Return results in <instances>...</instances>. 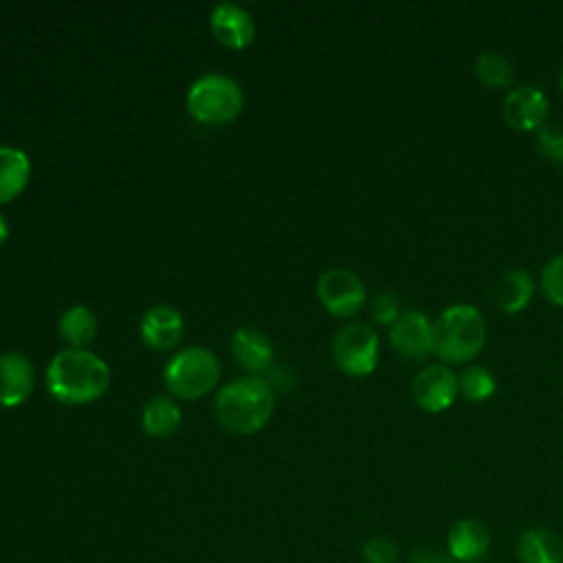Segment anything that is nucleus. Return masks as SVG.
Listing matches in <instances>:
<instances>
[{"mask_svg":"<svg viewBox=\"0 0 563 563\" xmlns=\"http://www.w3.org/2000/svg\"><path fill=\"white\" fill-rule=\"evenodd\" d=\"M110 369L106 361L88 350L66 347L53 356L46 369L51 396L64 405H84L106 394Z\"/></svg>","mask_w":563,"mask_h":563,"instance_id":"obj_1","label":"nucleus"},{"mask_svg":"<svg viewBox=\"0 0 563 563\" xmlns=\"http://www.w3.org/2000/svg\"><path fill=\"white\" fill-rule=\"evenodd\" d=\"M275 409V389L262 376H242L224 385L213 402L216 420L233 433H255Z\"/></svg>","mask_w":563,"mask_h":563,"instance_id":"obj_2","label":"nucleus"},{"mask_svg":"<svg viewBox=\"0 0 563 563\" xmlns=\"http://www.w3.org/2000/svg\"><path fill=\"white\" fill-rule=\"evenodd\" d=\"M486 343V319L471 303H453L433 321V354L444 363H468Z\"/></svg>","mask_w":563,"mask_h":563,"instance_id":"obj_3","label":"nucleus"},{"mask_svg":"<svg viewBox=\"0 0 563 563\" xmlns=\"http://www.w3.org/2000/svg\"><path fill=\"white\" fill-rule=\"evenodd\" d=\"M242 106L244 92L240 84L220 73L198 77L187 92L189 114L207 125H218L235 119L242 112Z\"/></svg>","mask_w":563,"mask_h":563,"instance_id":"obj_4","label":"nucleus"},{"mask_svg":"<svg viewBox=\"0 0 563 563\" xmlns=\"http://www.w3.org/2000/svg\"><path fill=\"white\" fill-rule=\"evenodd\" d=\"M167 389L180 398H200L220 380V361L205 347H185L174 354L163 372Z\"/></svg>","mask_w":563,"mask_h":563,"instance_id":"obj_5","label":"nucleus"},{"mask_svg":"<svg viewBox=\"0 0 563 563\" xmlns=\"http://www.w3.org/2000/svg\"><path fill=\"white\" fill-rule=\"evenodd\" d=\"M378 334L365 321L345 323L332 339L334 363L347 376H369L378 365Z\"/></svg>","mask_w":563,"mask_h":563,"instance_id":"obj_6","label":"nucleus"},{"mask_svg":"<svg viewBox=\"0 0 563 563\" xmlns=\"http://www.w3.org/2000/svg\"><path fill=\"white\" fill-rule=\"evenodd\" d=\"M317 297L332 317L343 319L356 314L363 308L367 292L356 273L347 268H330L321 273L317 282Z\"/></svg>","mask_w":563,"mask_h":563,"instance_id":"obj_7","label":"nucleus"},{"mask_svg":"<svg viewBox=\"0 0 563 563\" xmlns=\"http://www.w3.org/2000/svg\"><path fill=\"white\" fill-rule=\"evenodd\" d=\"M460 394L457 374L444 363H431L422 367L411 380V396L422 411H446Z\"/></svg>","mask_w":563,"mask_h":563,"instance_id":"obj_8","label":"nucleus"},{"mask_svg":"<svg viewBox=\"0 0 563 563\" xmlns=\"http://www.w3.org/2000/svg\"><path fill=\"white\" fill-rule=\"evenodd\" d=\"M391 347L411 361H422L433 352V321L420 310H405L389 325Z\"/></svg>","mask_w":563,"mask_h":563,"instance_id":"obj_9","label":"nucleus"},{"mask_svg":"<svg viewBox=\"0 0 563 563\" xmlns=\"http://www.w3.org/2000/svg\"><path fill=\"white\" fill-rule=\"evenodd\" d=\"M548 97L537 86H515L506 92L501 114L506 123L519 132H537L548 119Z\"/></svg>","mask_w":563,"mask_h":563,"instance_id":"obj_10","label":"nucleus"},{"mask_svg":"<svg viewBox=\"0 0 563 563\" xmlns=\"http://www.w3.org/2000/svg\"><path fill=\"white\" fill-rule=\"evenodd\" d=\"M209 24H211L213 37L229 48L242 51L255 40V22L251 13L235 2L216 4L209 18Z\"/></svg>","mask_w":563,"mask_h":563,"instance_id":"obj_11","label":"nucleus"},{"mask_svg":"<svg viewBox=\"0 0 563 563\" xmlns=\"http://www.w3.org/2000/svg\"><path fill=\"white\" fill-rule=\"evenodd\" d=\"M490 548V532L486 523L473 517H464L451 523L446 532V554L457 563H475Z\"/></svg>","mask_w":563,"mask_h":563,"instance_id":"obj_12","label":"nucleus"},{"mask_svg":"<svg viewBox=\"0 0 563 563\" xmlns=\"http://www.w3.org/2000/svg\"><path fill=\"white\" fill-rule=\"evenodd\" d=\"M33 389V365L20 352L0 354V405L18 407Z\"/></svg>","mask_w":563,"mask_h":563,"instance_id":"obj_13","label":"nucleus"},{"mask_svg":"<svg viewBox=\"0 0 563 563\" xmlns=\"http://www.w3.org/2000/svg\"><path fill=\"white\" fill-rule=\"evenodd\" d=\"M233 358L253 376H260L273 367L275 347L271 339L255 328H240L231 336Z\"/></svg>","mask_w":563,"mask_h":563,"instance_id":"obj_14","label":"nucleus"},{"mask_svg":"<svg viewBox=\"0 0 563 563\" xmlns=\"http://www.w3.org/2000/svg\"><path fill=\"white\" fill-rule=\"evenodd\" d=\"M183 317L172 306H154L141 319V339L152 350H169L180 341Z\"/></svg>","mask_w":563,"mask_h":563,"instance_id":"obj_15","label":"nucleus"},{"mask_svg":"<svg viewBox=\"0 0 563 563\" xmlns=\"http://www.w3.org/2000/svg\"><path fill=\"white\" fill-rule=\"evenodd\" d=\"M493 303L506 312V314H517L521 312L532 295H534V282L532 275L526 268H508L504 271L497 282L493 284Z\"/></svg>","mask_w":563,"mask_h":563,"instance_id":"obj_16","label":"nucleus"},{"mask_svg":"<svg viewBox=\"0 0 563 563\" xmlns=\"http://www.w3.org/2000/svg\"><path fill=\"white\" fill-rule=\"evenodd\" d=\"M519 563H563V539L550 528L523 530L517 539Z\"/></svg>","mask_w":563,"mask_h":563,"instance_id":"obj_17","label":"nucleus"},{"mask_svg":"<svg viewBox=\"0 0 563 563\" xmlns=\"http://www.w3.org/2000/svg\"><path fill=\"white\" fill-rule=\"evenodd\" d=\"M31 178L29 156L9 145H0V205L18 198Z\"/></svg>","mask_w":563,"mask_h":563,"instance_id":"obj_18","label":"nucleus"},{"mask_svg":"<svg viewBox=\"0 0 563 563\" xmlns=\"http://www.w3.org/2000/svg\"><path fill=\"white\" fill-rule=\"evenodd\" d=\"M180 407L167 396H154L145 402L141 427L150 438H169L180 424Z\"/></svg>","mask_w":563,"mask_h":563,"instance_id":"obj_19","label":"nucleus"},{"mask_svg":"<svg viewBox=\"0 0 563 563\" xmlns=\"http://www.w3.org/2000/svg\"><path fill=\"white\" fill-rule=\"evenodd\" d=\"M59 334L70 347L86 350L97 334V319L86 306H73L59 317Z\"/></svg>","mask_w":563,"mask_h":563,"instance_id":"obj_20","label":"nucleus"},{"mask_svg":"<svg viewBox=\"0 0 563 563\" xmlns=\"http://www.w3.org/2000/svg\"><path fill=\"white\" fill-rule=\"evenodd\" d=\"M475 77L488 88H508L515 81V64L499 51H484L475 59Z\"/></svg>","mask_w":563,"mask_h":563,"instance_id":"obj_21","label":"nucleus"},{"mask_svg":"<svg viewBox=\"0 0 563 563\" xmlns=\"http://www.w3.org/2000/svg\"><path fill=\"white\" fill-rule=\"evenodd\" d=\"M457 387L460 394L471 400V402H484L488 400L495 389H497V380L490 374L488 367L484 365H468L457 374Z\"/></svg>","mask_w":563,"mask_h":563,"instance_id":"obj_22","label":"nucleus"},{"mask_svg":"<svg viewBox=\"0 0 563 563\" xmlns=\"http://www.w3.org/2000/svg\"><path fill=\"white\" fill-rule=\"evenodd\" d=\"M541 290L548 301L563 308V253L550 257L541 268Z\"/></svg>","mask_w":563,"mask_h":563,"instance_id":"obj_23","label":"nucleus"},{"mask_svg":"<svg viewBox=\"0 0 563 563\" xmlns=\"http://www.w3.org/2000/svg\"><path fill=\"white\" fill-rule=\"evenodd\" d=\"M537 150L550 163L563 165V128L550 123L541 125L537 130Z\"/></svg>","mask_w":563,"mask_h":563,"instance_id":"obj_24","label":"nucleus"},{"mask_svg":"<svg viewBox=\"0 0 563 563\" xmlns=\"http://www.w3.org/2000/svg\"><path fill=\"white\" fill-rule=\"evenodd\" d=\"M400 301L394 290H380L369 303L372 321L378 325H391L400 317Z\"/></svg>","mask_w":563,"mask_h":563,"instance_id":"obj_25","label":"nucleus"},{"mask_svg":"<svg viewBox=\"0 0 563 563\" xmlns=\"http://www.w3.org/2000/svg\"><path fill=\"white\" fill-rule=\"evenodd\" d=\"M361 554L365 563H400V550L387 537H369L363 543Z\"/></svg>","mask_w":563,"mask_h":563,"instance_id":"obj_26","label":"nucleus"},{"mask_svg":"<svg viewBox=\"0 0 563 563\" xmlns=\"http://www.w3.org/2000/svg\"><path fill=\"white\" fill-rule=\"evenodd\" d=\"M7 238H9V227H7V222H4V218H2V213H0V244H2Z\"/></svg>","mask_w":563,"mask_h":563,"instance_id":"obj_27","label":"nucleus"},{"mask_svg":"<svg viewBox=\"0 0 563 563\" xmlns=\"http://www.w3.org/2000/svg\"><path fill=\"white\" fill-rule=\"evenodd\" d=\"M556 81H559V88H561V92H563V64H561V68H559V77H556Z\"/></svg>","mask_w":563,"mask_h":563,"instance_id":"obj_28","label":"nucleus"}]
</instances>
